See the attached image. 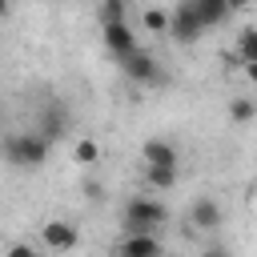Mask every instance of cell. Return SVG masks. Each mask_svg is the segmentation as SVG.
I'll list each match as a JSON object with an SVG mask.
<instances>
[{
    "instance_id": "obj_1",
    "label": "cell",
    "mask_w": 257,
    "mask_h": 257,
    "mask_svg": "<svg viewBox=\"0 0 257 257\" xmlns=\"http://www.w3.org/2000/svg\"><path fill=\"white\" fill-rule=\"evenodd\" d=\"M56 141H48L40 128H24V133H8L0 141V157L12 165V169H40L48 161Z\"/></svg>"
},
{
    "instance_id": "obj_2",
    "label": "cell",
    "mask_w": 257,
    "mask_h": 257,
    "mask_svg": "<svg viewBox=\"0 0 257 257\" xmlns=\"http://www.w3.org/2000/svg\"><path fill=\"white\" fill-rule=\"evenodd\" d=\"M169 221V209L157 197H133L124 205V233H157Z\"/></svg>"
},
{
    "instance_id": "obj_3",
    "label": "cell",
    "mask_w": 257,
    "mask_h": 257,
    "mask_svg": "<svg viewBox=\"0 0 257 257\" xmlns=\"http://www.w3.org/2000/svg\"><path fill=\"white\" fill-rule=\"evenodd\" d=\"M205 28H209V24H205V16H201L197 0H181V4H177V12L169 16V36H173L177 44H189V40H197Z\"/></svg>"
},
{
    "instance_id": "obj_4",
    "label": "cell",
    "mask_w": 257,
    "mask_h": 257,
    "mask_svg": "<svg viewBox=\"0 0 257 257\" xmlns=\"http://www.w3.org/2000/svg\"><path fill=\"white\" fill-rule=\"evenodd\" d=\"M116 64H120V72L133 80V84H161L165 76H161V68H157V60L137 44L133 52H124V56H116Z\"/></svg>"
},
{
    "instance_id": "obj_5",
    "label": "cell",
    "mask_w": 257,
    "mask_h": 257,
    "mask_svg": "<svg viewBox=\"0 0 257 257\" xmlns=\"http://www.w3.org/2000/svg\"><path fill=\"white\" fill-rule=\"evenodd\" d=\"M100 40H104V48H108L112 56H124V52L137 48V36H133L128 20H108V24H100Z\"/></svg>"
},
{
    "instance_id": "obj_6",
    "label": "cell",
    "mask_w": 257,
    "mask_h": 257,
    "mask_svg": "<svg viewBox=\"0 0 257 257\" xmlns=\"http://www.w3.org/2000/svg\"><path fill=\"white\" fill-rule=\"evenodd\" d=\"M221 221H225V213H221V205H217L213 197H197V201H193L189 225H197V229H217Z\"/></svg>"
},
{
    "instance_id": "obj_7",
    "label": "cell",
    "mask_w": 257,
    "mask_h": 257,
    "mask_svg": "<svg viewBox=\"0 0 257 257\" xmlns=\"http://www.w3.org/2000/svg\"><path fill=\"white\" fill-rule=\"evenodd\" d=\"M76 241H80L76 225H68V221H48V225H44V245H48L52 253H60V249H76Z\"/></svg>"
},
{
    "instance_id": "obj_8",
    "label": "cell",
    "mask_w": 257,
    "mask_h": 257,
    "mask_svg": "<svg viewBox=\"0 0 257 257\" xmlns=\"http://www.w3.org/2000/svg\"><path fill=\"white\" fill-rule=\"evenodd\" d=\"M120 253H128V257L161 253V237H157V233H124V241H120Z\"/></svg>"
},
{
    "instance_id": "obj_9",
    "label": "cell",
    "mask_w": 257,
    "mask_h": 257,
    "mask_svg": "<svg viewBox=\"0 0 257 257\" xmlns=\"http://www.w3.org/2000/svg\"><path fill=\"white\" fill-rule=\"evenodd\" d=\"M141 157H145V165H177V149H173V141H161V137L145 141Z\"/></svg>"
},
{
    "instance_id": "obj_10",
    "label": "cell",
    "mask_w": 257,
    "mask_h": 257,
    "mask_svg": "<svg viewBox=\"0 0 257 257\" xmlns=\"http://www.w3.org/2000/svg\"><path fill=\"white\" fill-rule=\"evenodd\" d=\"M145 177H149V189L169 193L177 185V165H145Z\"/></svg>"
},
{
    "instance_id": "obj_11",
    "label": "cell",
    "mask_w": 257,
    "mask_h": 257,
    "mask_svg": "<svg viewBox=\"0 0 257 257\" xmlns=\"http://www.w3.org/2000/svg\"><path fill=\"white\" fill-rule=\"evenodd\" d=\"M64 128H68V112L56 104V108H48L44 116H40V133L48 137V141H60L64 137Z\"/></svg>"
},
{
    "instance_id": "obj_12",
    "label": "cell",
    "mask_w": 257,
    "mask_h": 257,
    "mask_svg": "<svg viewBox=\"0 0 257 257\" xmlns=\"http://www.w3.org/2000/svg\"><path fill=\"white\" fill-rule=\"evenodd\" d=\"M197 8H201V16H205V24L213 28V24H221L225 16H229V0H197Z\"/></svg>"
},
{
    "instance_id": "obj_13",
    "label": "cell",
    "mask_w": 257,
    "mask_h": 257,
    "mask_svg": "<svg viewBox=\"0 0 257 257\" xmlns=\"http://www.w3.org/2000/svg\"><path fill=\"white\" fill-rule=\"evenodd\" d=\"M229 116H233L237 124H245V120H253V116H257V100H249V96H237V100L229 104Z\"/></svg>"
},
{
    "instance_id": "obj_14",
    "label": "cell",
    "mask_w": 257,
    "mask_h": 257,
    "mask_svg": "<svg viewBox=\"0 0 257 257\" xmlns=\"http://www.w3.org/2000/svg\"><path fill=\"white\" fill-rule=\"evenodd\" d=\"M108 20H128V0H100V24Z\"/></svg>"
},
{
    "instance_id": "obj_15",
    "label": "cell",
    "mask_w": 257,
    "mask_h": 257,
    "mask_svg": "<svg viewBox=\"0 0 257 257\" xmlns=\"http://www.w3.org/2000/svg\"><path fill=\"white\" fill-rule=\"evenodd\" d=\"M237 56H241V64L257 60V28H245V32H241V40H237Z\"/></svg>"
},
{
    "instance_id": "obj_16",
    "label": "cell",
    "mask_w": 257,
    "mask_h": 257,
    "mask_svg": "<svg viewBox=\"0 0 257 257\" xmlns=\"http://www.w3.org/2000/svg\"><path fill=\"white\" fill-rule=\"evenodd\" d=\"M145 28H149V32H157V36H161V32H169V12L149 8V12H145Z\"/></svg>"
},
{
    "instance_id": "obj_17",
    "label": "cell",
    "mask_w": 257,
    "mask_h": 257,
    "mask_svg": "<svg viewBox=\"0 0 257 257\" xmlns=\"http://www.w3.org/2000/svg\"><path fill=\"white\" fill-rule=\"evenodd\" d=\"M96 157H100V145H96L92 137H84V141L76 145V161H80V165H92Z\"/></svg>"
},
{
    "instance_id": "obj_18",
    "label": "cell",
    "mask_w": 257,
    "mask_h": 257,
    "mask_svg": "<svg viewBox=\"0 0 257 257\" xmlns=\"http://www.w3.org/2000/svg\"><path fill=\"white\" fill-rule=\"evenodd\" d=\"M249 4H253V0H229V12H245Z\"/></svg>"
},
{
    "instance_id": "obj_19",
    "label": "cell",
    "mask_w": 257,
    "mask_h": 257,
    "mask_svg": "<svg viewBox=\"0 0 257 257\" xmlns=\"http://www.w3.org/2000/svg\"><path fill=\"white\" fill-rule=\"evenodd\" d=\"M12 12V0H0V16H8Z\"/></svg>"
}]
</instances>
